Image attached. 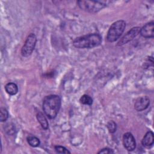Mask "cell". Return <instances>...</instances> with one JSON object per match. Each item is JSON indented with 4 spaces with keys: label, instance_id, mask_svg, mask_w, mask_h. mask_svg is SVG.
Here are the masks:
<instances>
[{
    "label": "cell",
    "instance_id": "cell-16",
    "mask_svg": "<svg viewBox=\"0 0 154 154\" xmlns=\"http://www.w3.org/2000/svg\"><path fill=\"white\" fill-rule=\"evenodd\" d=\"M106 127L108 128V130L110 133H114L116 131L117 129V125L116 123L112 121L111 120L108 122L106 124Z\"/></svg>",
    "mask_w": 154,
    "mask_h": 154
},
{
    "label": "cell",
    "instance_id": "cell-11",
    "mask_svg": "<svg viewBox=\"0 0 154 154\" xmlns=\"http://www.w3.org/2000/svg\"><path fill=\"white\" fill-rule=\"evenodd\" d=\"M5 90L8 94L15 95L18 91V87L15 83L9 82L5 85Z\"/></svg>",
    "mask_w": 154,
    "mask_h": 154
},
{
    "label": "cell",
    "instance_id": "cell-1",
    "mask_svg": "<svg viewBox=\"0 0 154 154\" xmlns=\"http://www.w3.org/2000/svg\"><path fill=\"white\" fill-rule=\"evenodd\" d=\"M61 106V98L59 96L51 94L46 96L43 101V110L50 119L56 117Z\"/></svg>",
    "mask_w": 154,
    "mask_h": 154
},
{
    "label": "cell",
    "instance_id": "cell-12",
    "mask_svg": "<svg viewBox=\"0 0 154 154\" xmlns=\"http://www.w3.org/2000/svg\"><path fill=\"white\" fill-rule=\"evenodd\" d=\"M36 117H37V119L38 122L40 123L42 127L45 130L48 129V127H49V124H48L46 118L43 115V114L41 112H38L37 114Z\"/></svg>",
    "mask_w": 154,
    "mask_h": 154
},
{
    "label": "cell",
    "instance_id": "cell-7",
    "mask_svg": "<svg viewBox=\"0 0 154 154\" xmlns=\"http://www.w3.org/2000/svg\"><path fill=\"white\" fill-rule=\"evenodd\" d=\"M123 144L125 148L128 151H133L136 147V141L134 137L131 132H126L123 136Z\"/></svg>",
    "mask_w": 154,
    "mask_h": 154
},
{
    "label": "cell",
    "instance_id": "cell-18",
    "mask_svg": "<svg viewBox=\"0 0 154 154\" xmlns=\"http://www.w3.org/2000/svg\"><path fill=\"white\" fill-rule=\"evenodd\" d=\"M113 151L112 150V149L106 147V148H103L102 150H100L99 152H98V153H106V154H108V153H112Z\"/></svg>",
    "mask_w": 154,
    "mask_h": 154
},
{
    "label": "cell",
    "instance_id": "cell-9",
    "mask_svg": "<svg viewBox=\"0 0 154 154\" xmlns=\"http://www.w3.org/2000/svg\"><path fill=\"white\" fill-rule=\"evenodd\" d=\"M150 105V99L147 96L138 97L134 103V108L137 111H142L146 109Z\"/></svg>",
    "mask_w": 154,
    "mask_h": 154
},
{
    "label": "cell",
    "instance_id": "cell-14",
    "mask_svg": "<svg viewBox=\"0 0 154 154\" xmlns=\"http://www.w3.org/2000/svg\"><path fill=\"white\" fill-rule=\"evenodd\" d=\"M79 101L82 104H84V105H91L93 103V99L90 96L87 94L82 95Z\"/></svg>",
    "mask_w": 154,
    "mask_h": 154
},
{
    "label": "cell",
    "instance_id": "cell-2",
    "mask_svg": "<svg viewBox=\"0 0 154 154\" xmlns=\"http://www.w3.org/2000/svg\"><path fill=\"white\" fill-rule=\"evenodd\" d=\"M101 42V35L97 33H93L76 38L73 42V45L77 48L90 49L98 46Z\"/></svg>",
    "mask_w": 154,
    "mask_h": 154
},
{
    "label": "cell",
    "instance_id": "cell-3",
    "mask_svg": "<svg viewBox=\"0 0 154 154\" xmlns=\"http://www.w3.org/2000/svg\"><path fill=\"white\" fill-rule=\"evenodd\" d=\"M126 28V22L123 20H119L114 22L109 27L107 35L106 40L108 42L116 41L122 35Z\"/></svg>",
    "mask_w": 154,
    "mask_h": 154
},
{
    "label": "cell",
    "instance_id": "cell-8",
    "mask_svg": "<svg viewBox=\"0 0 154 154\" xmlns=\"http://www.w3.org/2000/svg\"><path fill=\"white\" fill-rule=\"evenodd\" d=\"M140 33L145 38H153L154 37V22L151 21L145 24L140 28Z\"/></svg>",
    "mask_w": 154,
    "mask_h": 154
},
{
    "label": "cell",
    "instance_id": "cell-17",
    "mask_svg": "<svg viewBox=\"0 0 154 154\" xmlns=\"http://www.w3.org/2000/svg\"><path fill=\"white\" fill-rule=\"evenodd\" d=\"M55 152L58 153H70V152L66 148L61 146H56L54 147Z\"/></svg>",
    "mask_w": 154,
    "mask_h": 154
},
{
    "label": "cell",
    "instance_id": "cell-10",
    "mask_svg": "<svg viewBox=\"0 0 154 154\" xmlns=\"http://www.w3.org/2000/svg\"><path fill=\"white\" fill-rule=\"evenodd\" d=\"M142 144L146 147H150L153 146L154 143V135L152 131H149L144 135L142 141Z\"/></svg>",
    "mask_w": 154,
    "mask_h": 154
},
{
    "label": "cell",
    "instance_id": "cell-6",
    "mask_svg": "<svg viewBox=\"0 0 154 154\" xmlns=\"http://www.w3.org/2000/svg\"><path fill=\"white\" fill-rule=\"evenodd\" d=\"M140 28L138 26L134 27L132 29H131L119 41V42L117 43V46H122L133 40L134 38L137 37V35L140 33Z\"/></svg>",
    "mask_w": 154,
    "mask_h": 154
},
{
    "label": "cell",
    "instance_id": "cell-5",
    "mask_svg": "<svg viewBox=\"0 0 154 154\" xmlns=\"http://www.w3.org/2000/svg\"><path fill=\"white\" fill-rule=\"evenodd\" d=\"M36 42H37L36 35L34 33H30L28 35L21 49L22 55L23 57L29 56L32 53L35 48Z\"/></svg>",
    "mask_w": 154,
    "mask_h": 154
},
{
    "label": "cell",
    "instance_id": "cell-13",
    "mask_svg": "<svg viewBox=\"0 0 154 154\" xmlns=\"http://www.w3.org/2000/svg\"><path fill=\"white\" fill-rule=\"evenodd\" d=\"M26 139H27V142L29 144V145L33 147H38L40 144V140L36 137L29 136L27 137Z\"/></svg>",
    "mask_w": 154,
    "mask_h": 154
},
{
    "label": "cell",
    "instance_id": "cell-15",
    "mask_svg": "<svg viewBox=\"0 0 154 154\" xmlns=\"http://www.w3.org/2000/svg\"><path fill=\"white\" fill-rule=\"evenodd\" d=\"M8 117V112L5 108H0V121L1 122H5Z\"/></svg>",
    "mask_w": 154,
    "mask_h": 154
},
{
    "label": "cell",
    "instance_id": "cell-4",
    "mask_svg": "<svg viewBox=\"0 0 154 154\" xmlns=\"http://www.w3.org/2000/svg\"><path fill=\"white\" fill-rule=\"evenodd\" d=\"M79 7L90 13H97L106 6V4L99 1H78Z\"/></svg>",
    "mask_w": 154,
    "mask_h": 154
}]
</instances>
